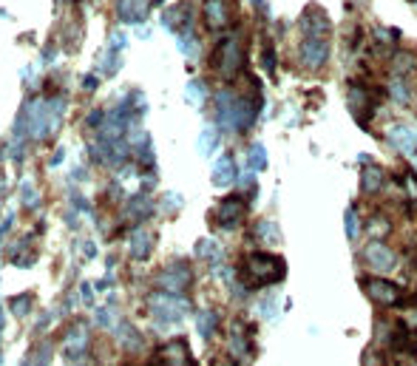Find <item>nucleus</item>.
Wrapping results in <instances>:
<instances>
[{"instance_id": "1", "label": "nucleus", "mask_w": 417, "mask_h": 366, "mask_svg": "<svg viewBox=\"0 0 417 366\" xmlns=\"http://www.w3.org/2000/svg\"><path fill=\"white\" fill-rule=\"evenodd\" d=\"M239 275L244 281V287L250 289H261V287H272L278 281H284L287 275V264L282 256H275V253H247L241 267H239Z\"/></svg>"}, {"instance_id": "2", "label": "nucleus", "mask_w": 417, "mask_h": 366, "mask_svg": "<svg viewBox=\"0 0 417 366\" xmlns=\"http://www.w3.org/2000/svg\"><path fill=\"white\" fill-rule=\"evenodd\" d=\"M361 287H364V292L369 296V301H375V304L383 307V310L409 304L406 289H403L400 284H395L392 278H386V275H364V278H361Z\"/></svg>"}, {"instance_id": "3", "label": "nucleus", "mask_w": 417, "mask_h": 366, "mask_svg": "<svg viewBox=\"0 0 417 366\" xmlns=\"http://www.w3.org/2000/svg\"><path fill=\"white\" fill-rule=\"evenodd\" d=\"M364 261L375 275H386L397 267V256L386 242H369L364 247Z\"/></svg>"}, {"instance_id": "4", "label": "nucleus", "mask_w": 417, "mask_h": 366, "mask_svg": "<svg viewBox=\"0 0 417 366\" xmlns=\"http://www.w3.org/2000/svg\"><path fill=\"white\" fill-rule=\"evenodd\" d=\"M329 29H332V23H329V18H326V12L321 6H310L304 12V18H301L304 37H310V40H326L329 37Z\"/></svg>"}, {"instance_id": "5", "label": "nucleus", "mask_w": 417, "mask_h": 366, "mask_svg": "<svg viewBox=\"0 0 417 366\" xmlns=\"http://www.w3.org/2000/svg\"><path fill=\"white\" fill-rule=\"evenodd\" d=\"M298 60H301V65L310 68V71L324 68L326 60H329V43H326V40H310V37H304V43H301V48H298Z\"/></svg>"}, {"instance_id": "6", "label": "nucleus", "mask_w": 417, "mask_h": 366, "mask_svg": "<svg viewBox=\"0 0 417 366\" xmlns=\"http://www.w3.org/2000/svg\"><path fill=\"white\" fill-rule=\"evenodd\" d=\"M247 216V202L241 196H227L216 210V225L219 228H239Z\"/></svg>"}, {"instance_id": "7", "label": "nucleus", "mask_w": 417, "mask_h": 366, "mask_svg": "<svg viewBox=\"0 0 417 366\" xmlns=\"http://www.w3.org/2000/svg\"><path fill=\"white\" fill-rule=\"evenodd\" d=\"M241 60H244V54H241V43L239 40H225L222 46H219V51H216V68L222 71L225 77H233L236 71L241 68Z\"/></svg>"}, {"instance_id": "8", "label": "nucleus", "mask_w": 417, "mask_h": 366, "mask_svg": "<svg viewBox=\"0 0 417 366\" xmlns=\"http://www.w3.org/2000/svg\"><path fill=\"white\" fill-rule=\"evenodd\" d=\"M346 105H350V111L355 114V119H358L361 125H366V117L372 114L369 86H364V83H350V89H346Z\"/></svg>"}, {"instance_id": "9", "label": "nucleus", "mask_w": 417, "mask_h": 366, "mask_svg": "<svg viewBox=\"0 0 417 366\" xmlns=\"http://www.w3.org/2000/svg\"><path fill=\"white\" fill-rule=\"evenodd\" d=\"M389 142H392V148L400 151L403 157H409V159L417 157V128L414 125H395L389 131Z\"/></svg>"}, {"instance_id": "10", "label": "nucleus", "mask_w": 417, "mask_h": 366, "mask_svg": "<svg viewBox=\"0 0 417 366\" xmlns=\"http://www.w3.org/2000/svg\"><path fill=\"white\" fill-rule=\"evenodd\" d=\"M159 366H193V355H190V346L179 338V341H171L159 349Z\"/></svg>"}, {"instance_id": "11", "label": "nucleus", "mask_w": 417, "mask_h": 366, "mask_svg": "<svg viewBox=\"0 0 417 366\" xmlns=\"http://www.w3.org/2000/svg\"><path fill=\"white\" fill-rule=\"evenodd\" d=\"M383 188H386V171L380 165H375V162L364 165V171H361V190L369 193V196H375Z\"/></svg>"}, {"instance_id": "12", "label": "nucleus", "mask_w": 417, "mask_h": 366, "mask_svg": "<svg viewBox=\"0 0 417 366\" xmlns=\"http://www.w3.org/2000/svg\"><path fill=\"white\" fill-rule=\"evenodd\" d=\"M233 15H236V0H213V4H207V20L213 26H227Z\"/></svg>"}, {"instance_id": "13", "label": "nucleus", "mask_w": 417, "mask_h": 366, "mask_svg": "<svg viewBox=\"0 0 417 366\" xmlns=\"http://www.w3.org/2000/svg\"><path fill=\"white\" fill-rule=\"evenodd\" d=\"M343 222H346V236H350V239L355 242L358 233H361V218H358V207H355V204H352V207H346Z\"/></svg>"}, {"instance_id": "14", "label": "nucleus", "mask_w": 417, "mask_h": 366, "mask_svg": "<svg viewBox=\"0 0 417 366\" xmlns=\"http://www.w3.org/2000/svg\"><path fill=\"white\" fill-rule=\"evenodd\" d=\"M233 176H236L233 159H230V157H225V159L219 162V168H216V182H219V185H225V182H233Z\"/></svg>"}, {"instance_id": "15", "label": "nucleus", "mask_w": 417, "mask_h": 366, "mask_svg": "<svg viewBox=\"0 0 417 366\" xmlns=\"http://www.w3.org/2000/svg\"><path fill=\"white\" fill-rule=\"evenodd\" d=\"M250 165H253L256 171L267 168V151H264V145H261V142H256L253 148H250Z\"/></svg>"}, {"instance_id": "16", "label": "nucleus", "mask_w": 417, "mask_h": 366, "mask_svg": "<svg viewBox=\"0 0 417 366\" xmlns=\"http://www.w3.org/2000/svg\"><path fill=\"white\" fill-rule=\"evenodd\" d=\"M261 60H264L267 74H275V48H272L270 40H264V54H261Z\"/></svg>"}, {"instance_id": "17", "label": "nucleus", "mask_w": 417, "mask_h": 366, "mask_svg": "<svg viewBox=\"0 0 417 366\" xmlns=\"http://www.w3.org/2000/svg\"><path fill=\"white\" fill-rule=\"evenodd\" d=\"M258 236L264 242H278V239H282V236H278V228L272 222H258Z\"/></svg>"}]
</instances>
